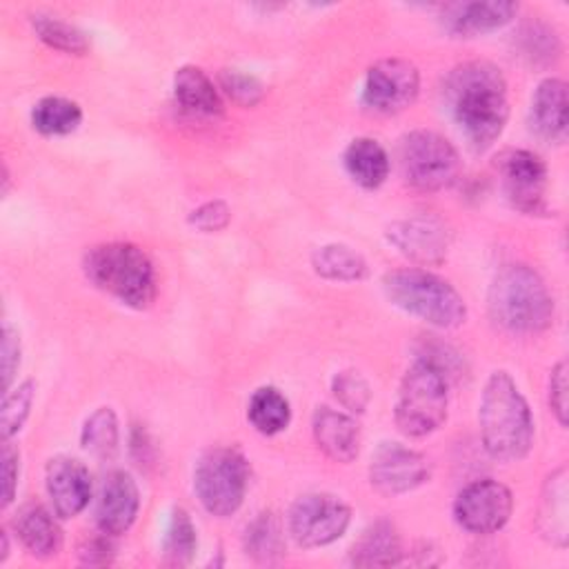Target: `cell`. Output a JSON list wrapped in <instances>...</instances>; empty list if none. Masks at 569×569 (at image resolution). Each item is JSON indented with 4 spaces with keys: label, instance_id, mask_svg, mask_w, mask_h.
Listing matches in <instances>:
<instances>
[{
    "label": "cell",
    "instance_id": "e0dca14e",
    "mask_svg": "<svg viewBox=\"0 0 569 569\" xmlns=\"http://www.w3.org/2000/svg\"><path fill=\"white\" fill-rule=\"evenodd\" d=\"M518 4L509 0L487 2H451L442 7V27L460 38H473L487 31H496L511 22Z\"/></svg>",
    "mask_w": 569,
    "mask_h": 569
},
{
    "label": "cell",
    "instance_id": "277c9868",
    "mask_svg": "<svg viewBox=\"0 0 569 569\" xmlns=\"http://www.w3.org/2000/svg\"><path fill=\"white\" fill-rule=\"evenodd\" d=\"M84 276L100 291L133 309H147L156 298V269L149 256L131 242H104L87 251Z\"/></svg>",
    "mask_w": 569,
    "mask_h": 569
},
{
    "label": "cell",
    "instance_id": "d590c367",
    "mask_svg": "<svg viewBox=\"0 0 569 569\" xmlns=\"http://www.w3.org/2000/svg\"><path fill=\"white\" fill-rule=\"evenodd\" d=\"M0 353H2V389L7 393L11 387V380L18 371V365H20V336L9 325L2 327Z\"/></svg>",
    "mask_w": 569,
    "mask_h": 569
},
{
    "label": "cell",
    "instance_id": "ab89813d",
    "mask_svg": "<svg viewBox=\"0 0 569 569\" xmlns=\"http://www.w3.org/2000/svg\"><path fill=\"white\" fill-rule=\"evenodd\" d=\"M7 556H9V538H7V533L2 531V533H0V562H4Z\"/></svg>",
    "mask_w": 569,
    "mask_h": 569
},
{
    "label": "cell",
    "instance_id": "d6a6232c",
    "mask_svg": "<svg viewBox=\"0 0 569 569\" xmlns=\"http://www.w3.org/2000/svg\"><path fill=\"white\" fill-rule=\"evenodd\" d=\"M331 391L349 413H362L371 400L369 382L356 369L338 371L331 380Z\"/></svg>",
    "mask_w": 569,
    "mask_h": 569
},
{
    "label": "cell",
    "instance_id": "484cf974",
    "mask_svg": "<svg viewBox=\"0 0 569 569\" xmlns=\"http://www.w3.org/2000/svg\"><path fill=\"white\" fill-rule=\"evenodd\" d=\"M244 551L258 562H271L284 553V529L273 511H260L247 525Z\"/></svg>",
    "mask_w": 569,
    "mask_h": 569
},
{
    "label": "cell",
    "instance_id": "2e32d148",
    "mask_svg": "<svg viewBox=\"0 0 569 569\" xmlns=\"http://www.w3.org/2000/svg\"><path fill=\"white\" fill-rule=\"evenodd\" d=\"M44 487L60 518L78 516L91 500V476L84 462L71 456H56L47 462Z\"/></svg>",
    "mask_w": 569,
    "mask_h": 569
},
{
    "label": "cell",
    "instance_id": "5bb4252c",
    "mask_svg": "<svg viewBox=\"0 0 569 569\" xmlns=\"http://www.w3.org/2000/svg\"><path fill=\"white\" fill-rule=\"evenodd\" d=\"M387 240L418 264H438L449 249V229L433 216H413L391 222Z\"/></svg>",
    "mask_w": 569,
    "mask_h": 569
},
{
    "label": "cell",
    "instance_id": "603a6c76",
    "mask_svg": "<svg viewBox=\"0 0 569 569\" xmlns=\"http://www.w3.org/2000/svg\"><path fill=\"white\" fill-rule=\"evenodd\" d=\"M347 173L365 189L380 187L389 176V156L373 138H356L345 149Z\"/></svg>",
    "mask_w": 569,
    "mask_h": 569
},
{
    "label": "cell",
    "instance_id": "ffe728a7",
    "mask_svg": "<svg viewBox=\"0 0 569 569\" xmlns=\"http://www.w3.org/2000/svg\"><path fill=\"white\" fill-rule=\"evenodd\" d=\"M13 527L20 542L36 558H51L62 547V531L58 522L38 502H29L20 507L13 518Z\"/></svg>",
    "mask_w": 569,
    "mask_h": 569
},
{
    "label": "cell",
    "instance_id": "d4e9b609",
    "mask_svg": "<svg viewBox=\"0 0 569 569\" xmlns=\"http://www.w3.org/2000/svg\"><path fill=\"white\" fill-rule=\"evenodd\" d=\"M311 267L318 276L327 280L356 282L369 271L367 260L347 244H322L311 253Z\"/></svg>",
    "mask_w": 569,
    "mask_h": 569
},
{
    "label": "cell",
    "instance_id": "52a82bcc",
    "mask_svg": "<svg viewBox=\"0 0 569 569\" xmlns=\"http://www.w3.org/2000/svg\"><path fill=\"white\" fill-rule=\"evenodd\" d=\"M249 485V462L233 447L207 451L193 471V491L200 505L218 516H231L240 509Z\"/></svg>",
    "mask_w": 569,
    "mask_h": 569
},
{
    "label": "cell",
    "instance_id": "4fadbf2b",
    "mask_svg": "<svg viewBox=\"0 0 569 569\" xmlns=\"http://www.w3.org/2000/svg\"><path fill=\"white\" fill-rule=\"evenodd\" d=\"M498 171L509 202L522 213H540L545 209L547 164L527 149H507L498 158Z\"/></svg>",
    "mask_w": 569,
    "mask_h": 569
},
{
    "label": "cell",
    "instance_id": "d6986e66",
    "mask_svg": "<svg viewBox=\"0 0 569 569\" xmlns=\"http://www.w3.org/2000/svg\"><path fill=\"white\" fill-rule=\"evenodd\" d=\"M567 107V82L560 78H545L531 98V129L547 142H565Z\"/></svg>",
    "mask_w": 569,
    "mask_h": 569
},
{
    "label": "cell",
    "instance_id": "cb8c5ba5",
    "mask_svg": "<svg viewBox=\"0 0 569 569\" xmlns=\"http://www.w3.org/2000/svg\"><path fill=\"white\" fill-rule=\"evenodd\" d=\"M540 531L558 547L567 545V469H556L542 489Z\"/></svg>",
    "mask_w": 569,
    "mask_h": 569
},
{
    "label": "cell",
    "instance_id": "ac0fdd59",
    "mask_svg": "<svg viewBox=\"0 0 569 569\" xmlns=\"http://www.w3.org/2000/svg\"><path fill=\"white\" fill-rule=\"evenodd\" d=\"M311 431L318 449L336 460V462H351L360 449V427L358 422L331 407H318L311 420Z\"/></svg>",
    "mask_w": 569,
    "mask_h": 569
},
{
    "label": "cell",
    "instance_id": "30bf717a",
    "mask_svg": "<svg viewBox=\"0 0 569 569\" xmlns=\"http://www.w3.org/2000/svg\"><path fill=\"white\" fill-rule=\"evenodd\" d=\"M418 67L405 58H382L367 69L362 104L376 113L405 111L418 96Z\"/></svg>",
    "mask_w": 569,
    "mask_h": 569
},
{
    "label": "cell",
    "instance_id": "83f0119b",
    "mask_svg": "<svg viewBox=\"0 0 569 569\" xmlns=\"http://www.w3.org/2000/svg\"><path fill=\"white\" fill-rule=\"evenodd\" d=\"M82 122V111L80 107L60 96H47L36 102L31 111V124L36 131L44 136H67L78 129Z\"/></svg>",
    "mask_w": 569,
    "mask_h": 569
},
{
    "label": "cell",
    "instance_id": "9a60e30c",
    "mask_svg": "<svg viewBox=\"0 0 569 569\" xmlns=\"http://www.w3.org/2000/svg\"><path fill=\"white\" fill-rule=\"evenodd\" d=\"M140 507V493L138 485L124 469L109 471L102 482L96 498V525L100 533L107 536H120L124 533Z\"/></svg>",
    "mask_w": 569,
    "mask_h": 569
},
{
    "label": "cell",
    "instance_id": "9c48e42d",
    "mask_svg": "<svg viewBox=\"0 0 569 569\" xmlns=\"http://www.w3.org/2000/svg\"><path fill=\"white\" fill-rule=\"evenodd\" d=\"M351 520V509L331 493H305L289 509V533L305 547H325L338 540Z\"/></svg>",
    "mask_w": 569,
    "mask_h": 569
},
{
    "label": "cell",
    "instance_id": "1f68e13d",
    "mask_svg": "<svg viewBox=\"0 0 569 569\" xmlns=\"http://www.w3.org/2000/svg\"><path fill=\"white\" fill-rule=\"evenodd\" d=\"M36 398V382L24 380L13 391L4 393L2 409H0V431L2 440H9L13 433H18L29 416V409Z\"/></svg>",
    "mask_w": 569,
    "mask_h": 569
},
{
    "label": "cell",
    "instance_id": "f35d334b",
    "mask_svg": "<svg viewBox=\"0 0 569 569\" xmlns=\"http://www.w3.org/2000/svg\"><path fill=\"white\" fill-rule=\"evenodd\" d=\"M78 558L84 565H109L113 560V545L109 542V536H96V538H87L80 547H78Z\"/></svg>",
    "mask_w": 569,
    "mask_h": 569
},
{
    "label": "cell",
    "instance_id": "ba28073f",
    "mask_svg": "<svg viewBox=\"0 0 569 569\" xmlns=\"http://www.w3.org/2000/svg\"><path fill=\"white\" fill-rule=\"evenodd\" d=\"M398 160L405 180L420 191L447 189L462 171L456 147L445 136L427 129H416L402 136Z\"/></svg>",
    "mask_w": 569,
    "mask_h": 569
},
{
    "label": "cell",
    "instance_id": "e575fe53",
    "mask_svg": "<svg viewBox=\"0 0 569 569\" xmlns=\"http://www.w3.org/2000/svg\"><path fill=\"white\" fill-rule=\"evenodd\" d=\"M229 220H231V209L222 200H209V202L200 204L198 209H193L189 216V224L204 233L224 229L229 224Z\"/></svg>",
    "mask_w": 569,
    "mask_h": 569
},
{
    "label": "cell",
    "instance_id": "6da1fadb",
    "mask_svg": "<svg viewBox=\"0 0 569 569\" xmlns=\"http://www.w3.org/2000/svg\"><path fill=\"white\" fill-rule=\"evenodd\" d=\"M445 100L473 151L489 149L509 118L507 80L487 60L458 64L445 82Z\"/></svg>",
    "mask_w": 569,
    "mask_h": 569
},
{
    "label": "cell",
    "instance_id": "7402d4cb",
    "mask_svg": "<svg viewBox=\"0 0 569 569\" xmlns=\"http://www.w3.org/2000/svg\"><path fill=\"white\" fill-rule=\"evenodd\" d=\"M173 93H176V100L187 111H193L200 116L222 113V98H220L218 89L213 87L209 76L193 64H184L176 71Z\"/></svg>",
    "mask_w": 569,
    "mask_h": 569
},
{
    "label": "cell",
    "instance_id": "8fae6325",
    "mask_svg": "<svg viewBox=\"0 0 569 569\" xmlns=\"http://www.w3.org/2000/svg\"><path fill=\"white\" fill-rule=\"evenodd\" d=\"M513 496L509 487L485 478L467 485L453 502L456 522L471 533H493L502 529L511 516Z\"/></svg>",
    "mask_w": 569,
    "mask_h": 569
},
{
    "label": "cell",
    "instance_id": "4316f807",
    "mask_svg": "<svg viewBox=\"0 0 569 569\" xmlns=\"http://www.w3.org/2000/svg\"><path fill=\"white\" fill-rule=\"evenodd\" d=\"M247 418L264 436L280 433L291 420L289 400L276 387H260L249 400Z\"/></svg>",
    "mask_w": 569,
    "mask_h": 569
},
{
    "label": "cell",
    "instance_id": "f546056e",
    "mask_svg": "<svg viewBox=\"0 0 569 569\" xmlns=\"http://www.w3.org/2000/svg\"><path fill=\"white\" fill-rule=\"evenodd\" d=\"M198 547L196 527L189 513L182 507H176L169 516L164 538H162V556L169 565H187L193 558Z\"/></svg>",
    "mask_w": 569,
    "mask_h": 569
},
{
    "label": "cell",
    "instance_id": "44dd1931",
    "mask_svg": "<svg viewBox=\"0 0 569 569\" xmlns=\"http://www.w3.org/2000/svg\"><path fill=\"white\" fill-rule=\"evenodd\" d=\"M356 567H393L402 560V545L396 527L387 520L369 525L349 551Z\"/></svg>",
    "mask_w": 569,
    "mask_h": 569
},
{
    "label": "cell",
    "instance_id": "8d00e7d4",
    "mask_svg": "<svg viewBox=\"0 0 569 569\" xmlns=\"http://www.w3.org/2000/svg\"><path fill=\"white\" fill-rule=\"evenodd\" d=\"M549 405L551 411L556 413L558 422L565 427L567 425V362L560 360L549 378Z\"/></svg>",
    "mask_w": 569,
    "mask_h": 569
},
{
    "label": "cell",
    "instance_id": "836d02e7",
    "mask_svg": "<svg viewBox=\"0 0 569 569\" xmlns=\"http://www.w3.org/2000/svg\"><path fill=\"white\" fill-rule=\"evenodd\" d=\"M220 89L242 107H253L264 96V87L258 78L236 69H224L220 73Z\"/></svg>",
    "mask_w": 569,
    "mask_h": 569
},
{
    "label": "cell",
    "instance_id": "3957f363",
    "mask_svg": "<svg viewBox=\"0 0 569 569\" xmlns=\"http://www.w3.org/2000/svg\"><path fill=\"white\" fill-rule=\"evenodd\" d=\"M493 325L509 333H538L551 325L553 300L540 273L527 264H505L489 284Z\"/></svg>",
    "mask_w": 569,
    "mask_h": 569
},
{
    "label": "cell",
    "instance_id": "5b68a950",
    "mask_svg": "<svg viewBox=\"0 0 569 569\" xmlns=\"http://www.w3.org/2000/svg\"><path fill=\"white\" fill-rule=\"evenodd\" d=\"M382 291L391 305L431 327L453 329L467 318L462 296L447 280L425 269H396L385 273Z\"/></svg>",
    "mask_w": 569,
    "mask_h": 569
},
{
    "label": "cell",
    "instance_id": "4dcf8cb0",
    "mask_svg": "<svg viewBox=\"0 0 569 569\" xmlns=\"http://www.w3.org/2000/svg\"><path fill=\"white\" fill-rule=\"evenodd\" d=\"M31 24H33L36 36L44 44H49V47H53L58 51L82 56L89 49L87 36L78 27H73V24L60 20V18L36 13V16H31Z\"/></svg>",
    "mask_w": 569,
    "mask_h": 569
},
{
    "label": "cell",
    "instance_id": "8992f818",
    "mask_svg": "<svg viewBox=\"0 0 569 569\" xmlns=\"http://www.w3.org/2000/svg\"><path fill=\"white\" fill-rule=\"evenodd\" d=\"M447 378L425 358H418L402 376L393 418L405 436L422 438L447 418Z\"/></svg>",
    "mask_w": 569,
    "mask_h": 569
},
{
    "label": "cell",
    "instance_id": "74e56055",
    "mask_svg": "<svg viewBox=\"0 0 569 569\" xmlns=\"http://www.w3.org/2000/svg\"><path fill=\"white\" fill-rule=\"evenodd\" d=\"M0 478H2V507H7L16 496L18 485V451L9 440H2L0 453Z\"/></svg>",
    "mask_w": 569,
    "mask_h": 569
},
{
    "label": "cell",
    "instance_id": "7a4b0ae2",
    "mask_svg": "<svg viewBox=\"0 0 569 569\" xmlns=\"http://www.w3.org/2000/svg\"><path fill=\"white\" fill-rule=\"evenodd\" d=\"M478 425L485 451L500 462H513L529 453L533 442L531 409L507 371H493L485 382Z\"/></svg>",
    "mask_w": 569,
    "mask_h": 569
},
{
    "label": "cell",
    "instance_id": "f1b7e54d",
    "mask_svg": "<svg viewBox=\"0 0 569 569\" xmlns=\"http://www.w3.org/2000/svg\"><path fill=\"white\" fill-rule=\"evenodd\" d=\"M120 442L118 431V418L111 407L96 409L82 425L80 431V445L96 458L109 460L116 456Z\"/></svg>",
    "mask_w": 569,
    "mask_h": 569
},
{
    "label": "cell",
    "instance_id": "7c38bea8",
    "mask_svg": "<svg viewBox=\"0 0 569 569\" xmlns=\"http://www.w3.org/2000/svg\"><path fill=\"white\" fill-rule=\"evenodd\" d=\"M429 460L400 442H382L369 462L371 487L387 496L413 491L429 480Z\"/></svg>",
    "mask_w": 569,
    "mask_h": 569
}]
</instances>
